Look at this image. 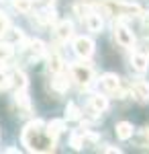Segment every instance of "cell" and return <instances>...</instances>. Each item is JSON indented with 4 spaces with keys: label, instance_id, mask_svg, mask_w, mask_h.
Wrapping results in <instances>:
<instances>
[{
    "label": "cell",
    "instance_id": "cell-19",
    "mask_svg": "<svg viewBox=\"0 0 149 154\" xmlns=\"http://www.w3.org/2000/svg\"><path fill=\"white\" fill-rule=\"evenodd\" d=\"M29 51H31L33 56H41V54L45 51L43 41H41V39H35V41H31V48H29Z\"/></svg>",
    "mask_w": 149,
    "mask_h": 154
},
{
    "label": "cell",
    "instance_id": "cell-6",
    "mask_svg": "<svg viewBox=\"0 0 149 154\" xmlns=\"http://www.w3.org/2000/svg\"><path fill=\"white\" fill-rule=\"evenodd\" d=\"M84 23L88 27V31H92V33H100L102 31V19H100V14H94V12L86 14Z\"/></svg>",
    "mask_w": 149,
    "mask_h": 154
},
{
    "label": "cell",
    "instance_id": "cell-8",
    "mask_svg": "<svg viewBox=\"0 0 149 154\" xmlns=\"http://www.w3.org/2000/svg\"><path fill=\"white\" fill-rule=\"evenodd\" d=\"M131 64H133V68H135L137 72H145L149 68V58H147V56H143V54H133Z\"/></svg>",
    "mask_w": 149,
    "mask_h": 154
},
{
    "label": "cell",
    "instance_id": "cell-15",
    "mask_svg": "<svg viewBox=\"0 0 149 154\" xmlns=\"http://www.w3.org/2000/svg\"><path fill=\"white\" fill-rule=\"evenodd\" d=\"M10 84H14L19 91H25V88H27V76H25L23 72H14V74H12Z\"/></svg>",
    "mask_w": 149,
    "mask_h": 154
},
{
    "label": "cell",
    "instance_id": "cell-20",
    "mask_svg": "<svg viewBox=\"0 0 149 154\" xmlns=\"http://www.w3.org/2000/svg\"><path fill=\"white\" fill-rule=\"evenodd\" d=\"M66 117L68 119H80V109L74 105V103H69L68 109H66Z\"/></svg>",
    "mask_w": 149,
    "mask_h": 154
},
{
    "label": "cell",
    "instance_id": "cell-28",
    "mask_svg": "<svg viewBox=\"0 0 149 154\" xmlns=\"http://www.w3.org/2000/svg\"><path fill=\"white\" fill-rule=\"evenodd\" d=\"M147 21H149V17H147Z\"/></svg>",
    "mask_w": 149,
    "mask_h": 154
},
{
    "label": "cell",
    "instance_id": "cell-2",
    "mask_svg": "<svg viewBox=\"0 0 149 154\" xmlns=\"http://www.w3.org/2000/svg\"><path fill=\"white\" fill-rule=\"evenodd\" d=\"M72 74H74V80L80 86H88L92 80V68L84 66V64H74L72 66Z\"/></svg>",
    "mask_w": 149,
    "mask_h": 154
},
{
    "label": "cell",
    "instance_id": "cell-25",
    "mask_svg": "<svg viewBox=\"0 0 149 154\" xmlns=\"http://www.w3.org/2000/svg\"><path fill=\"white\" fill-rule=\"evenodd\" d=\"M84 2H86V4H100L102 0H84Z\"/></svg>",
    "mask_w": 149,
    "mask_h": 154
},
{
    "label": "cell",
    "instance_id": "cell-17",
    "mask_svg": "<svg viewBox=\"0 0 149 154\" xmlns=\"http://www.w3.org/2000/svg\"><path fill=\"white\" fill-rule=\"evenodd\" d=\"M51 84H53V88H55V91H59V93L68 91V80H66V78H63V76L59 74V72H57V76H55V78L51 80Z\"/></svg>",
    "mask_w": 149,
    "mask_h": 154
},
{
    "label": "cell",
    "instance_id": "cell-16",
    "mask_svg": "<svg viewBox=\"0 0 149 154\" xmlns=\"http://www.w3.org/2000/svg\"><path fill=\"white\" fill-rule=\"evenodd\" d=\"M12 51H14V49H12V43H6V41L0 43V64L6 62V60H10L12 58Z\"/></svg>",
    "mask_w": 149,
    "mask_h": 154
},
{
    "label": "cell",
    "instance_id": "cell-7",
    "mask_svg": "<svg viewBox=\"0 0 149 154\" xmlns=\"http://www.w3.org/2000/svg\"><path fill=\"white\" fill-rule=\"evenodd\" d=\"M100 84H102L106 91L116 93V91H118V86H121V80H118V76H116V74H104L102 78H100Z\"/></svg>",
    "mask_w": 149,
    "mask_h": 154
},
{
    "label": "cell",
    "instance_id": "cell-13",
    "mask_svg": "<svg viewBox=\"0 0 149 154\" xmlns=\"http://www.w3.org/2000/svg\"><path fill=\"white\" fill-rule=\"evenodd\" d=\"M47 131H49L51 138H57L59 134L63 131V121H61V119H53V121L47 125Z\"/></svg>",
    "mask_w": 149,
    "mask_h": 154
},
{
    "label": "cell",
    "instance_id": "cell-22",
    "mask_svg": "<svg viewBox=\"0 0 149 154\" xmlns=\"http://www.w3.org/2000/svg\"><path fill=\"white\" fill-rule=\"evenodd\" d=\"M6 86H10V78L0 70V88H6Z\"/></svg>",
    "mask_w": 149,
    "mask_h": 154
},
{
    "label": "cell",
    "instance_id": "cell-9",
    "mask_svg": "<svg viewBox=\"0 0 149 154\" xmlns=\"http://www.w3.org/2000/svg\"><path fill=\"white\" fill-rule=\"evenodd\" d=\"M133 93H135V97L141 99V101H149V84L145 82V80H139V82L133 84Z\"/></svg>",
    "mask_w": 149,
    "mask_h": 154
},
{
    "label": "cell",
    "instance_id": "cell-21",
    "mask_svg": "<svg viewBox=\"0 0 149 154\" xmlns=\"http://www.w3.org/2000/svg\"><path fill=\"white\" fill-rule=\"evenodd\" d=\"M72 146L76 150H80L82 146H84V136L82 134H72Z\"/></svg>",
    "mask_w": 149,
    "mask_h": 154
},
{
    "label": "cell",
    "instance_id": "cell-24",
    "mask_svg": "<svg viewBox=\"0 0 149 154\" xmlns=\"http://www.w3.org/2000/svg\"><path fill=\"white\" fill-rule=\"evenodd\" d=\"M104 152H112V154H121V150H118V148H104Z\"/></svg>",
    "mask_w": 149,
    "mask_h": 154
},
{
    "label": "cell",
    "instance_id": "cell-14",
    "mask_svg": "<svg viewBox=\"0 0 149 154\" xmlns=\"http://www.w3.org/2000/svg\"><path fill=\"white\" fill-rule=\"evenodd\" d=\"M49 70L53 72V74H57V72L63 70V60H61V56L53 54V56L49 58Z\"/></svg>",
    "mask_w": 149,
    "mask_h": 154
},
{
    "label": "cell",
    "instance_id": "cell-23",
    "mask_svg": "<svg viewBox=\"0 0 149 154\" xmlns=\"http://www.w3.org/2000/svg\"><path fill=\"white\" fill-rule=\"evenodd\" d=\"M4 29H6V17L0 12V33H4Z\"/></svg>",
    "mask_w": 149,
    "mask_h": 154
},
{
    "label": "cell",
    "instance_id": "cell-11",
    "mask_svg": "<svg viewBox=\"0 0 149 154\" xmlns=\"http://www.w3.org/2000/svg\"><path fill=\"white\" fill-rule=\"evenodd\" d=\"M90 107H92V111H96V113H102L104 109L108 107V101H106V97L96 95V97H92V99H90Z\"/></svg>",
    "mask_w": 149,
    "mask_h": 154
},
{
    "label": "cell",
    "instance_id": "cell-10",
    "mask_svg": "<svg viewBox=\"0 0 149 154\" xmlns=\"http://www.w3.org/2000/svg\"><path fill=\"white\" fill-rule=\"evenodd\" d=\"M55 19H57V14H55L53 8H43L37 14V23H41V25H51V23H55Z\"/></svg>",
    "mask_w": 149,
    "mask_h": 154
},
{
    "label": "cell",
    "instance_id": "cell-27",
    "mask_svg": "<svg viewBox=\"0 0 149 154\" xmlns=\"http://www.w3.org/2000/svg\"><path fill=\"white\" fill-rule=\"evenodd\" d=\"M41 2H45V4H51V2H53V0H41Z\"/></svg>",
    "mask_w": 149,
    "mask_h": 154
},
{
    "label": "cell",
    "instance_id": "cell-18",
    "mask_svg": "<svg viewBox=\"0 0 149 154\" xmlns=\"http://www.w3.org/2000/svg\"><path fill=\"white\" fill-rule=\"evenodd\" d=\"M12 6L19 12H29L31 6H33V2H31V0H12Z\"/></svg>",
    "mask_w": 149,
    "mask_h": 154
},
{
    "label": "cell",
    "instance_id": "cell-1",
    "mask_svg": "<svg viewBox=\"0 0 149 154\" xmlns=\"http://www.w3.org/2000/svg\"><path fill=\"white\" fill-rule=\"evenodd\" d=\"M23 144L31 152H53L55 150V138L43 130V121H33L23 130Z\"/></svg>",
    "mask_w": 149,
    "mask_h": 154
},
{
    "label": "cell",
    "instance_id": "cell-5",
    "mask_svg": "<svg viewBox=\"0 0 149 154\" xmlns=\"http://www.w3.org/2000/svg\"><path fill=\"white\" fill-rule=\"evenodd\" d=\"M72 33H74V27H72L69 21L57 23V27H55V37H57L59 41H68L69 37H72Z\"/></svg>",
    "mask_w": 149,
    "mask_h": 154
},
{
    "label": "cell",
    "instance_id": "cell-26",
    "mask_svg": "<svg viewBox=\"0 0 149 154\" xmlns=\"http://www.w3.org/2000/svg\"><path fill=\"white\" fill-rule=\"evenodd\" d=\"M143 136H145V140H147V142H149V128H147V130H145V131H143Z\"/></svg>",
    "mask_w": 149,
    "mask_h": 154
},
{
    "label": "cell",
    "instance_id": "cell-4",
    "mask_svg": "<svg viewBox=\"0 0 149 154\" xmlns=\"http://www.w3.org/2000/svg\"><path fill=\"white\" fill-rule=\"evenodd\" d=\"M74 51L80 56V58H90L94 54V43H92L90 37H78L74 41Z\"/></svg>",
    "mask_w": 149,
    "mask_h": 154
},
{
    "label": "cell",
    "instance_id": "cell-12",
    "mask_svg": "<svg viewBox=\"0 0 149 154\" xmlns=\"http://www.w3.org/2000/svg\"><path fill=\"white\" fill-rule=\"evenodd\" d=\"M116 136H118L121 140H129V138L133 136V125H131L129 121H121V123L116 125Z\"/></svg>",
    "mask_w": 149,
    "mask_h": 154
},
{
    "label": "cell",
    "instance_id": "cell-3",
    "mask_svg": "<svg viewBox=\"0 0 149 154\" xmlns=\"http://www.w3.org/2000/svg\"><path fill=\"white\" fill-rule=\"evenodd\" d=\"M115 37H116V41H118L123 48H133V45H135V37H133V33H131L123 23L115 25Z\"/></svg>",
    "mask_w": 149,
    "mask_h": 154
}]
</instances>
